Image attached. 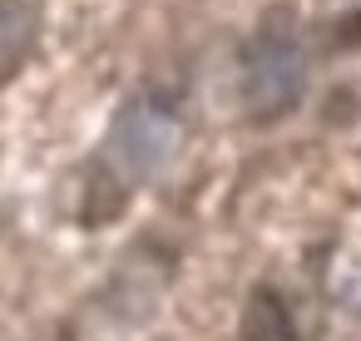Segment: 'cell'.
<instances>
[{
    "label": "cell",
    "instance_id": "obj_1",
    "mask_svg": "<svg viewBox=\"0 0 361 341\" xmlns=\"http://www.w3.org/2000/svg\"><path fill=\"white\" fill-rule=\"evenodd\" d=\"M178 139H183V129H178V114L169 104L129 99L109 124V139L99 149V173L114 178L119 193H129V188L149 183L178 154Z\"/></svg>",
    "mask_w": 361,
    "mask_h": 341
},
{
    "label": "cell",
    "instance_id": "obj_4",
    "mask_svg": "<svg viewBox=\"0 0 361 341\" xmlns=\"http://www.w3.org/2000/svg\"><path fill=\"white\" fill-rule=\"evenodd\" d=\"M238 341H297V326H292V311L277 292H252L247 311H243V331Z\"/></svg>",
    "mask_w": 361,
    "mask_h": 341
},
{
    "label": "cell",
    "instance_id": "obj_2",
    "mask_svg": "<svg viewBox=\"0 0 361 341\" xmlns=\"http://www.w3.org/2000/svg\"><path fill=\"white\" fill-rule=\"evenodd\" d=\"M307 89V55L297 45V35L287 30H262L238 65V94H243V114L257 124H272L282 114H292L302 104Z\"/></svg>",
    "mask_w": 361,
    "mask_h": 341
},
{
    "label": "cell",
    "instance_id": "obj_3",
    "mask_svg": "<svg viewBox=\"0 0 361 341\" xmlns=\"http://www.w3.org/2000/svg\"><path fill=\"white\" fill-rule=\"evenodd\" d=\"M40 40V6L35 0H0V85H6Z\"/></svg>",
    "mask_w": 361,
    "mask_h": 341
}]
</instances>
